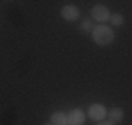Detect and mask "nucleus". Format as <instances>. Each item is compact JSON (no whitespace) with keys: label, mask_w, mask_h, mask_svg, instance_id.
Returning <instances> with one entry per match:
<instances>
[{"label":"nucleus","mask_w":132,"mask_h":125,"mask_svg":"<svg viewBox=\"0 0 132 125\" xmlns=\"http://www.w3.org/2000/svg\"><path fill=\"white\" fill-rule=\"evenodd\" d=\"M50 122L53 125H67V113L65 111H53L50 116Z\"/></svg>","instance_id":"7"},{"label":"nucleus","mask_w":132,"mask_h":125,"mask_svg":"<svg viewBox=\"0 0 132 125\" xmlns=\"http://www.w3.org/2000/svg\"><path fill=\"white\" fill-rule=\"evenodd\" d=\"M44 125H53V123H51V122H48V123H44Z\"/></svg>","instance_id":"11"},{"label":"nucleus","mask_w":132,"mask_h":125,"mask_svg":"<svg viewBox=\"0 0 132 125\" xmlns=\"http://www.w3.org/2000/svg\"><path fill=\"white\" fill-rule=\"evenodd\" d=\"M109 23H111V27H122L123 23H125V18H123L120 12H114V14H111V18H109Z\"/></svg>","instance_id":"8"},{"label":"nucleus","mask_w":132,"mask_h":125,"mask_svg":"<svg viewBox=\"0 0 132 125\" xmlns=\"http://www.w3.org/2000/svg\"><path fill=\"white\" fill-rule=\"evenodd\" d=\"M86 116L97 123V122H102V120H106V118H108V109H106V106L101 104V102H93V104L88 106Z\"/></svg>","instance_id":"2"},{"label":"nucleus","mask_w":132,"mask_h":125,"mask_svg":"<svg viewBox=\"0 0 132 125\" xmlns=\"http://www.w3.org/2000/svg\"><path fill=\"white\" fill-rule=\"evenodd\" d=\"M93 27H95V21H93V20H90V18L83 20V23H81V30H83V32L90 34V32L93 30Z\"/></svg>","instance_id":"9"},{"label":"nucleus","mask_w":132,"mask_h":125,"mask_svg":"<svg viewBox=\"0 0 132 125\" xmlns=\"http://www.w3.org/2000/svg\"><path fill=\"white\" fill-rule=\"evenodd\" d=\"M95 125H114V123H111L109 120H102V122H97Z\"/></svg>","instance_id":"10"},{"label":"nucleus","mask_w":132,"mask_h":125,"mask_svg":"<svg viewBox=\"0 0 132 125\" xmlns=\"http://www.w3.org/2000/svg\"><path fill=\"white\" fill-rule=\"evenodd\" d=\"M123 118H125V111H123L122 107H111L109 111H108V120L111 122V123H120V122H123Z\"/></svg>","instance_id":"6"},{"label":"nucleus","mask_w":132,"mask_h":125,"mask_svg":"<svg viewBox=\"0 0 132 125\" xmlns=\"http://www.w3.org/2000/svg\"><path fill=\"white\" fill-rule=\"evenodd\" d=\"M92 41L95 42L97 46H109L113 41H114V30L113 27H108L106 23H99L93 27V30L90 32Z\"/></svg>","instance_id":"1"},{"label":"nucleus","mask_w":132,"mask_h":125,"mask_svg":"<svg viewBox=\"0 0 132 125\" xmlns=\"http://www.w3.org/2000/svg\"><path fill=\"white\" fill-rule=\"evenodd\" d=\"M85 122H86V113L79 107H74L67 113V125H83Z\"/></svg>","instance_id":"5"},{"label":"nucleus","mask_w":132,"mask_h":125,"mask_svg":"<svg viewBox=\"0 0 132 125\" xmlns=\"http://www.w3.org/2000/svg\"><path fill=\"white\" fill-rule=\"evenodd\" d=\"M60 16L63 21H78L79 20V16H81V11L78 9L74 4H65L63 7L60 9Z\"/></svg>","instance_id":"4"},{"label":"nucleus","mask_w":132,"mask_h":125,"mask_svg":"<svg viewBox=\"0 0 132 125\" xmlns=\"http://www.w3.org/2000/svg\"><path fill=\"white\" fill-rule=\"evenodd\" d=\"M90 14H92V20L97 21V23H106V21H109V18H111L109 7H106L104 4H95L90 9Z\"/></svg>","instance_id":"3"},{"label":"nucleus","mask_w":132,"mask_h":125,"mask_svg":"<svg viewBox=\"0 0 132 125\" xmlns=\"http://www.w3.org/2000/svg\"><path fill=\"white\" fill-rule=\"evenodd\" d=\"M5 2H11V0H5Z\"/></svg>","instance_id":"12"}]
</instances>
